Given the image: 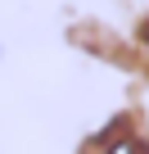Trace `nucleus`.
Masks as SVG:
<instances>
[{"label": "nucleus", "mask_w": 149, "mask_h": 154, "mask_svg": "<svg viewBox=\"0 0 149 154\" xmlns=\"http://www.w3.org/2000/svg\"><path fill=\"white\" fill-rule=\"evenodd\" d=\"M145 41H149V23H145Z\"/></svg>", "instance_id": "1"}]
</instances>
